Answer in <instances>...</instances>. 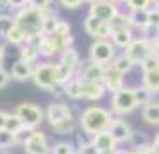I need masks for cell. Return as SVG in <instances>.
Segmentation results:
<instances>
[{
  "mask_svg": "<svg viewBox=\"0 0 159 154\" xmlns=\"http://www.w3.org/2000/svg\"><path fill=\"white\" fill-rule=\"evenodd\" d=\"M113 113L107 108L102 106H88L79 115V127L84 134L93 136L100 131H107L113 122Z\"/></svg>",
  "mask_w": 159,
  "mask_h": 154,
  "instance_id": "obj_1",
  "label": "cell"
},
{
  "mask_svg": "<svg viewBox=\"0 0 159 154\" xmlns=\"http://www.w3.org/2000/svg\"><path fill=\"white\" fill-rule=\"evenodd\" d=\"M45 16H47V13H43V11L25 6L23 9H18L15 13V18L11 23H16L25 32L27 41H38V38L43 36Z\"/></svg>",
  "mask_w": 159,
  "mask_h": 154,
  "instance_id": "obj_2",
  "label": "cell"
},
{
  "mask_svg": "<svg viewBox=\"0 0 159 154\" xmlns=\"http://www.w3.org/2000/svg\"><path fill=\"white\" fill-rule=\"evenodd\" d=\"M138 108L136 99H134V90L130 86H125L120 91H116L111 95V102H109V110L116 117H125L130 115L132 111Z\"/></svg>",
  "mask_w": 159,
  "mask_h": 154,
  "instance_id": "obj_3",
  "label": "cell"
},
{
  "mask_svg": "<svg viewBox=\"0 0 159 154\" xmlns=\"http://www.w3.org/2000/svg\"><path fill=\"white\" fill-rule=\"evenodd\" d=\"M32 81L39 90L54 93L59 88L56 81V63H39L32 70Z\"/></svg>",
  "mask_w": 159,
  "mask_h": 154,
  "instance_id": "obj_4",
  "label": "cell"
},
{
  "mask_svg": "<svg viewBox=\"0 0 159 154\" xmlns=\"http://www.w3.org/2000/svg\"><path fill=\"white\" fill-rule=\"evenodd\" d=\"M89 61L98 63V65L109 66L116 58V47L113 45L111 40H95L89 45V54H88Z\"/></svg>",
  "mask_w": 159,
  "mask_h": 154,
  "instance_id": "obj_5",
  "label": "cell"
},
{
  "mask_svg": "<svg viewBox=\"0 0 159 154\" xmlns=\"http://www.w3.org/2000/svg\"><path fill=\"white\" fill-rule=\"evenodd\" d=\"M15 113L22 118L23 125L29 127V129H38L45 120L43 108L34 104V102H22L20 106H16Z\"/></svg>",
  "mask_w": 159,
  "mask_h": 154,
  "instance_id": "obj_6",
  "label": "cell"
},
{
  "mask_svg": "<svg viewBox=\"0 0 159 154\" xmlns=\"http://www.w3.org/2000/svg\"><path fill=\"white\" fill-rule=\"evenodd\" d=\"M123 54L134 63V66H139L141 61L145 58H148L152 54V40L147 36H141V38H134L125 49H123Z\"/></svg>",
  "mask_w": 159,
  "mask_h": 154,
  "instance_id": "obj_7",
  "label": "cell"
},
{
  "mask_svg": "<svg viewBox=\"0 0 159 154\" xmlns=\"http://www.w3.org/2000/svg\"><path fill=\"white\" fill-rule=\"evenodd\" d=\"M22 145L25 154H50V149H52L47 134L43 131H39V129H34Z\"/></svg>",
  "mask_w": 159,
  "mask_h": 154,
  "instance_id": "obj_8",
  "label": "cell"
},
{
  "mask_svg": "<svg viewBox=\"0 0 159 154\" xmlns=\"http://www.w3.org/2000/svg\"><path fill=\"white\" fill-rule=\"evenodd\" d=\"M120 11V6L113 4L111 0H97L93 4H89V15H93L100 22H111Z\"/></svg>",
  "mask_w": 159,
  "mask_h": 154,
  "instance_id": "obj_9",
  "label": "cell"
},
{
  "mask_svg": "<svg viewBox=\"0 0 159 154\" xmlns=\"http://www.w3.org/2000/svg\"><path fill=\"white\" fill-rule=\"evenodd\" d=\"M132 127L127 120H123L122 117H115L113 118V122L109 125V133L115 136V140L118 142V145L120 143H127L130 138V134H132Z\"/></svg>",
  "mask_w": 159,
  "mask_h": 154,
  "instance_id": "obj_10",
  "label": "cell"
},
{
  "mask_svg": "<svg viewBox=\"0 0 159 154\" xmlns=\"http://www.w3.org/2000/svg\"><path fill=\"white\" fill-rule=\"evenodd\" d=\"M106 70H107V66L88 61L86 65H82L79 68V77L82 81H104Z\"/></svg>",
  "mask_w": 159,
  "mask_h": 154,
  "instance_id": "obj_11",
  "label": "cell"
},
{
  "mask_svg": "<svg viewBox=\"0 0 159 154\" xmlns=\"http://www.w3.org/2000/svg\"><path fill=\"white\" fill-rule=\"evenodd\" d=\"M68 115H73L72 110H70V106L65 102H50L47 106V110H45V120L48 122V125L56 124L59 120H63L65 117Z\"/></svg>",
  "mask_w": 159,
  "mask_h": 154,
  "instance_id": "obj_12",
  "label": "cell"
},
{
  "mask_svg": "<svg viewBox=\"0 0 159 154\" xmlns=\"http://www.w3.org/2000/svg\"><path fill=\"white\" fill-rule=\"evenodd\" d=\"M91 143L97 147V151H98L100 154L118 149V142H116L115 136L109 133V129L107 131H100V133H97V134H93V136H91Z\"/></svg>",
  "mask_w": 159,
  "mask_h": 154,
  "instance_id": "obj_13",
  "label": "cell"
},
{
  "mask_svg": "<svg viewBox=\"0 0 159 154\" xmlns=\"http://www.w3.org/2000/svg\"><path fill=\"white\" fill-rule=\"evenodd\" d=\"M125 75L120 72H116L115 68H111V65L107 66V70H106V75H104V86L107 90V93H116V91H120L122 88H125V79H123Z\"/></svg>",
  "mask_w": 159,
  "mask_h": 154,
  "instance_id": "obj_14",
  "label": "cell"
},
{
  "mask_svg": "<svg viewBox=\"0 0 159 154\" xmlns=\"http://www.w3.org/2000/svg\"><path fill=\"white\" fill-rule=\"evenodd\" d=\"M84 84V91H82V99L84 100H91V102H97L104 99V95L107 93V90L104 86V81H82Z\"/></svg>",
  "mask_w": 159,
  "mask_h": 154,
  "instance_id": "obj_15",
  "label": "cell"
},
{
  "mask_svg": "<svg viewBox=\"0 0 159 154\" xmlns=\"http://www.w3.org/2000/svg\"><path fill=\"white\" fill-rule=\"evenodd\" d=\"M4 41L7 45H13V47H22L23 43H27V36L16 23H9L7 27L4 29Z\"/></svg>",
  "mask_w": 159,
  "mask_h": 154,
  "instance_id": "obj_16",
  "label": "cell"
},
{
  "mask_svg": "<svg viewBox=\"0 0 159 154\" xmlns=\"http://www.w3.org/2000/svg\"><path fill=\"white\" fill-rule=\"evenodd\" d=\"M77 125H79V120H75L73 115H68V117H65L63 120L52 124L50 129L56 133L57 136H68V134H73V133H75Z\"/></svg>",
  "mask_w": 159,
  "mask_h": 154,
  "instance_id": "obj_17",
  "label": "cell"
},
{
  "mask_svg": "<svg viewBox=\"0 0 159 154\" xmlns=\"http://www.w3.org/2000/svg\"><path fill=\"white\" fill-rule=\"evenodd\" d=\"M32 70H34V65L18 59L15 65L11 66V77H13L15 81H18V82L29 81V79H32Z\"/></svg>",
  "mask_w": 159,
  "mask_h": 154,
  "instance_id": "obj_18",
  "label": "cell"
},
{
  "mask_svg": "<svg viewBox=\"0 0 159 154\" xmlns=\"http://www.w3.org/2000/svg\"><path fill=\"white\" fill-rule=\"evenodd\" d=\"M59 63H63V65L68 66V68L73 70V72H77L80 66H82L79 52L75 50L73 47H70V49H66V50L61 52V56H59Z\"/></svg>",
  "mask_w": 159,
  "mask_h": 154,
  "instance_id": "obj_19",
  "label": "cell"
},
{
  "mask_svg": "<svg viewBox=\"0 0 159 154\" xmlns=\"http://www.w3.org/2000/svg\"><path fill=\"white\" fill-rule=\"evenodd\" d=\"M84 82L80 77H73L70 81L66 82L65 86H63V91H65V95L68 99H72V100H80L82 99V91H84V86H82Z\"/></svg>",
  "mask_w": 159,
  "mask_h": 154,
  "instance_id": "obj_20",
  "label": "cell"
},
{
  "mask_svg": "<svg viewBox=\"0 0 159 154\" xmlns=\"http://www.w3.org/2000/svg\"><path fill=\"white\" fill-rule=\"evenodd\" d=\"M39 58H41V54H39V49H38L36 41H27V43H23L20 47V59L22 61L34 65Z\"/></svg>",
  "mask_w": 159,
  "mask_h": 154,
  "instance_id": "obj_21",
  "label": "cell"
},
{
  "mask_svg": "<svg viewBox=\"0 0 159 154\" xmlns=\"http://www.w3.org/2000/svg\"><path fill=\"white\" fill-rule=\"evenodd\" d=\"M127 16H129V25L132 30L138 29L143 32L148 27V11H127Z\"/></svg>",
  "mask_w": 159,
  "mask_h": 154,
  "instance_id": "obj_22",
  "label": "cell"
},
{
  "mask_svg": "<svg viewBox=\"0 0 159 154\" xmlns=\"http://www.w3.org/2000/svg\"><path fill=\"white\" fill-rule=\"evenodd\" d=\"M134 40V32L130 27H125V29H118V30H113V36H111V41L115 45L116 49H125L127 45Z\"/></svg>",
  "mask_w": 159,
  "mask_h": 154,
  "instance_id": "obj_23",
  "label": "cell"
},
{
  "mask_svg": "<svg viewBox=\"0 0 159 154\" xmlns=\"http://www.w3.org/2000/svg\"><path fill=\"white\" fill-rule=\"evenodd\" d=\"M141 118L148 125H159V102L157 100H150L141 108Z\"/></svg>",
  "mask_w": 159,
  "mask_h": 154,
  "instance_id": "obj_24",
  "label": "cell"
},
{
  "mask_svg": "<svg viewBox=\"0 0 159 154\" xmlns=\"http://www.w3.org/2000/svg\"><path fill=\"white\" fill-rule=\"evenodd\" d=\"M111 68H115L116 72L123 73V75H127V73L132 72V68H134V63L130 61L125 54H116V58L113 59V63H111Z\"/></svg>",
  "mask_w": 159,
  "mask_h": 154,
  "instance_id": "obj_25",
  "label": "cell"
},
{
  "mask_svg": "<svg viewBox=\"0 0 159 154\" xmlns=\"http://www.w3.org/2000/svg\"><path fill=\"white\" fill-rule=\"evenodd\" d=\"M141 84L145 88H148L156 95L159 93V68L157 70H152V72H145L141 75Z\"/></svg>",
  "mask_w": 159,
  "mask_h": 154,
  "instance_id": "obj_26",
  "label": "cell"
},
{
  "mask_svg": "<svg viewBox=\"0 0 159 154\" xmlns=\"http://www.w3.org/2000/svg\"><path fill=\"white\" fill-rule=\"evenodd\" d=\"M75 77V72L70 70L68 66H65L63 63H56V81H57V86H65L66 82Z\"/></svg>",
  "mask_w": 159,
  "mask_h": 154,
  "instance_id": "obj_27",
  "label": "cell"
},
{
  "mask_svg": "<svg viewBox=\"0 0 159 154\" xmlns=\"http://www.w3.org/2000/svg\"><path fill=\"white\" fill-rule=\"evenodd\" d=\"M134 99H136V104L138 108L141 106L143 108L145 104H148L150 100H154V93H152L148 88H145L143 84H138V86H134Z\"/></svg>",
  "mask_w": 159,
  "mask_h": 154,
  "instance_id": "obj_28",
  "label": "cell"
},
{
  "mask_svg": "<svg viewBox=\"0 0 159 154\" xmlns=\"http://www.w3.org/2000/svg\"><path fill=\"white\" fill-rule=\"evenodd\" d=\"M148 32H154L152 38L159 34V9L157 7H150L148 9V27L143 30L145 36H148Z\"/></svg>",
  "mask_w": 159,
  "mask_h": 154,
  "instance_id": "obj_29",
  "label": "cell"
},
{
  "mask_svg": "<svg viewBox=\"0 0 159 154\" xmlns=\"http://www.w3.org/2000/svg\"><path fill=\"white\" fill-rule=\"evenodd\" d=\"M127 143L130 145V149L138 151V149H141V147H145V145H150L152 142H150V138H148L145 133L132 131V134H130V138H129V142H127Z\"/></svg>",
  "mask_w": 159,
  "mask_h": 154,
  "instance_id": "obj_30",
  "label": "cell"
},
{
  "mask_svg": "<svg viewBox=\"0 0 159 154\" xmlns=\"http://www.w3.org/2000/svg\"><path fill=\"white\" fill-rule=\"evenodd\" d=\"M75 152H77V147L68 140H59L50 149V154H75Z\"/></svg>",
  "mask_w": 159,
  "mask_h": 154,
  "instance_id": "obj_31",
  "label": "cell"
},
{
  "mask_svg": "<svg viewBox=\"0 0 159 154\" xmlns=\"http://www.w3.org/2000/svg\"><path fill=\"white\" fill-rule=\"evenodd\" d=\"M23 127V122H22V118L16 115L15 111L13 113H7V120H6V129L11 133H15V134H18V133L22 131Z\"/></svg>",
  "mask_w": 159,
  "mask_h": 154,
  "instance_id": "obj_32",
  "label": "cell"
},
{
  "mask_svg": "<svg viewBox=\"0 0 159 154\" xmlns=\"http://www.w3.org/2000/svg\"><path fill=\"white\" fill-rule=\"evenodd\" d=\"M16 143H18V140H16L15 133L7 131V129H2L0 131V151H7V149H11Z\"/></svg>",
  "mask_w": 159,
  "mask_h": 154,
  "instance_id": "obj_33",
  "label": "cell"
},
{
  "mask_svg": "<svg viewBox=\"0 0 159 154\" xmlns=\"http://www.w3.org/2000/svg\"><path fill=\"white\" fill-rule=\"evenodd\" d=\"M59 20H61V18H59L54 11L47 13V16H45V22H43V34H45V36H50L52 32L56 30Z\"/></svg>",
  "mask_w": 159,
  "mask_h": 154,
  "instance_id": "obj_34",
  "label": "cell"
},
{
  "mask_svg": "<svg viewBox=\"0 0 159 154\" xmlns=\"http://www.w3.org/2000/svg\"><path fill=\"white\" fill-rule=\"evenodd\" d=\"M100 20H97L93 15H89L88 13V16L84 18V23H82V27H84V30H86V34H89L91 38L97 36V30H98V27H100Z\"/></svg>",
  "mask_w": 159,
  "mask_h": 154,
  "instance_id": "obj_35",
  "label": "cell"
},
{
  "mask_svg": "<svg viewBox=\"0 0 159 154\" xmlns=\"http://www.w3.org/2000/svg\"><path fill=\"white\" fill-rule=\"evenodd\" d=\"M107 23L111 25V29H113V30L130 27V25H129V16H127V13H122V11H118V15H116L111 22H107Z\"/></svg>",
  "mask_w": 159,
  "mask_h": 154,
  "instance_id": "obj_36",
  "label": "cell"
},
{
  "mask_svg": "<svg viewBox=\"0 0 159 154\" xmlns=\"http://www.w3.org/2000/svg\"><path fill=\"white\" fill-rule=\"evenodd\" d=\"M129 11H148L152 7V0H127Z\"/></svg>",
  "mask_w": 159,
  "mask_h": 154,
  "instance_id": "obj_37",
  "label": "cell"
},
{
  "mask_svg": "<svg viewBox=\"0 0 159 154\" xmlns=\"http://www.w3.org/2000/svg\"><path fill=\"white\" fill-rule=\"evenodd\" d=\"M139 68H141V72H152V70H157L159 68V58L157 56H154V54H150L148 58H145L143 61H141V65H139Z\"/></svg>",
  "mask_w": 159,
  "mask_h": 154,
  "instance_id": "obj_38",
  "label": "cell"
},
{
  "mask_svg": "<svg viewBox=\"0 0 159 154\" xmlns=\"http://www.w3.org/2000/svg\"><path fill=\"white\" fill-rule=\"evenodd\" d=\"M15 9L9 6L7 2H4V4H0V22H13V18H15Z\"/></svg>",
  "mask_w": 159,
  "mask_h": 154,
  "instance_id": "obj_39",
  "label": "cell"
},
{
  "mask_svg": "<svg viewBox=\"0 0 159 154\" xmlns=\"http://www.w3.org/2000/svg\"><path fill=\"white\" fill-rule=\"evenodd\" d=\"M68 34H72V25L66 22V20H59L57 27H56V30L52 32L50 36H57V38H63V36H68Z\"/></svg>",
  "mask_w": 159,
  "mask_h": 154,
  "instance_id": "obj_40",
  "label": "cell"
},
{
  "mask_svg": "<svg viewBox=\"0 0 159 154\" xmlns=\"http://www.w3.org/2000/svg\"><path fill=\"white\" fill-rule=\"evenodd\" d=\"M27 2H29L30 7L39 9V11H43V13L54 11V7H52V0H27Z\"/></svg>",
  "mask_w": 159,
  "mask_h": 154,
  "instance_id": "obj_41",
  "label": "cell"
},
{
  "mask_svg": "<svg viewBox=\"0 0 159 154\" xmlns=\"http://www.w3.org/2000/svg\"><path fill=\"white\" fill-rule=\"evenodd\" d=\"M111 36H113V29H111V25H109L107 22H102L100 27H98V30H97L95 40H111Z\"/></svg>",
  "mask_w": 159,
  "mask_h": 154,
  "instance_id": "obj_42",
  "label": "cell"
},
{
  "mask_svg": "<svg viewBox=\"0 0 159 154\" xmlns=\"http://www.w3.org/2000/svg\"><path fill=\"white\" fill-rule=\"evenodd\" d=\"M77 154H100L97 151V147L91 143V140L89 142H79V145H77Z\"/></svg>",
  "mask_w": 159,
  "mask_h": 154,
  "instance_id": "obj_43",
  "label": "cell"
},
{
  "mask_svg": "<svg viewBox=\"0 0 159 154\" xmlns=\"http://www.w3.org/2000/svg\"><path fill=\"white\" fill-rule=\"evenodd\" d=\"M57 4L63 9H79L82 4H86V0H57Z\"/></svg>",
  "mask_w": 159,
  "mask_h": 154,
  "instance_id": "obj_44",
  "label": "cell"
},
{
  "mask_svg": "<svg viewBox=\"0 0 159 154\" xmlns=\"http://www.w3.org/2000/svg\"><path fill=\"white\" fill-rule=\"evenodd\" d=\"M11 79H13V77H11V72H9V70H6L4 66L0 65V90L6 88Z\"/></svg>",
  "mask_w": 159,
  "mask_h": 154,
  "instance_id": "obj_45",
  "label": "cell"
},
{
  "mask_svg": "<svg viewBox=\"0 0 159 154\" xmlns=\"http://www.w3.org/2000/svg\"><path fill=\"white\" fill-rule=\"evenodd\" d=\"M6 2H7V4H9L13 9H15V11H18V9H23L25 6H29V2H27V0H6Z\"/></svg>",
  "mask_w": 159,
  "mask_h": 154,
  "instance_id": "obj_46",
  "label": "cell"
},
{
  "mask_svg": "<svg viewBox=\"0 0 159 154\" xmlns=\"http://www.w3.org/2000/svg\"><path fill=\"white\" fill-rule=\"evenodd\" d=\"M6 120H7V111L0 110V131L6 129Z\"/></svg>",
  "mask_w": 159,
  "mask_h": 154,
  "instance_id": "obj_47",
  "label": "cell"
},
{
  "mask_svg": "<svg viewBox=\"0 0 159 154\" xmlns=\"http://www.w3.org/2000/svg\"><path fill=\"white\" fill-rule=\"evenodd\" d=\"M4 58H6V45H4V43H0V65H2Z\"/></svg>",
  "mask_w": 159,
  "mask_h": 154,
  "instance_id": "obj_48",
  "label": "cell"
},
{
  "mask_svg": "<svg viewBox=\"0 0 159 154\" xmlns=\"http://www.w3.org/2000/svg\"><path fill=\"white\" fill-rule=\"evenodd\" d=\"M152 145H154V149H156V151H159V133L156 134V138L152 140Z\"/></svg>",
  "mask_w": 159,
  "mask_h": 154,
  "instance_id": "obj_49",
  "label": "cell"
},
{
  "mask_svg": "<svg viewBox=\"0 0 159 154\" xmlns=\"http://www.w3.org/2000/svg\"><path fill=\"white\" fill-rule=\"evenodd\" d=\"M102 154H123V151H120V149H115V151H109V152H102Z\"/></svg>",
  "mask_w": 159,
  "mask_h": 154,
  "instance_id": "obj_50",
  "label": "cell"
},
{
  "mask_svg": "<svg viewBox=\"0 0 159 154\" xmlns=\"http://www.w3.org/2000/svg\"><path fill=\"white\" fill-rule=\"evenodd\" d=\"M113 4H116V6H120V4H127V0H111Z\"/></svg>",
  "mask_w": 159,
  "mask_h": 154,
  "instance_id": "obj_51",
  "label": "cell"
},
{
  "mask_svg": "<svg viewBox=\"0 0 159 154\" xmlns=\"http://www.w3.org/2000/svg\"><path fill=\"white\" fill-rule=\"evenodd\" d=\"M123 154H138L134 149H129V151H123Z\"/></svg>",
  "mask_w": 159,
  "mask_h": 154,
  "instance_id": "obj_52",
  "label": "cell"
},
{
  "mask_svg": "<svg viewBox=\"0 0 159 154\" xmlns=\"http://www.w3.org/2000/svg\"><path fill=\"white\" fill-rule=\"evenodd\" d=\"M152 7H157L159 9V0H152Z\"/></svg>",
  "mask_w": 159,
  "mask_h": 154,
  "instance_id": "obj_53",
  "label": "cell"
},
{
  "mask_svg": "<svg viewBox=\"0 0 159 154\" xmlns=\"http://www.w3.org/2000/svg\"><path fill=\"white\" fill-rule=\"evenodd\" d=\"M93 2H97V0H86V4H93Z\"/></svg>",
  "mask_w": 159,
  "mask_h": 154,
  "instance_id": "obj_54",
  "label": "cell"
},
{
  "mask_svg": "<svg viewBox=\"0 0 159 154\" xmlns=\"http://www.w3.org/2000/svg\"><path fill=\"white\" fill-rule=\"evenodd\" d=\"M0 154H11V152H7V151H0Z\"/></svg>",
  "mask_w": 159,
  "mask_h": 154,
  "instance_id": "obj_55",
  "label": "cell"
}]
</instances>
